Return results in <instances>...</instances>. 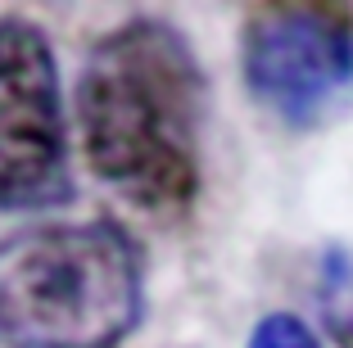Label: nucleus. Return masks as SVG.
Returning a JSON list of instances; mask_svg holds the SVG:
<instances>
[{
    "label": "nucleus",
    "instance_id": "nucleus-3",
    "mask_svg": "<svg viewBox=\"0 0 353 348\" xmlns=\"http://www.w3.org/2000/svg\"><path fill=\"white\" fill-rule=\"evenodd\" d=\"M240 77L281 132H331L353 113V14L344 5H259L240 28Z\"/></svg>",
    "mask_w": 353,
    "mask_h": 348
},
{
    "label": "nucleus",
    "instance_id": "nucleus-1",
    "mask_svg": "<svg viewBox=\"0 0 353 348\" xmlns=\"http://www.w3.org/2000/svg\"><path fill=\"white\" fill-rule=\"evenodd\" d=\"M73 104L86 163L118 199L159 217L199 199L208 77L176 23L136 14L109 28L77 72Z\"/></svg>",
    "mask_w": 353,
    "mask_h": 348
},
{
    "label": "nucleus",
    "instance_id": "nucleus-2",
    "mask_svg": "<svg viewBox=\"0 0 353 348\" xmlns=\"http://www.w3.org/2000/svg\"><path fill=\"white\" fill-rule=\"evenodd\" d=\"M145 321V258L118 222L0 236V348H123Z\"/></svg>",
    "mask_w": 353,
    "mask_h": 348
},
{
    "label": "nucleus",
    "instance_id": "nucleus-6",
    "mask_svg": "<svg viewBox=\"0 0 353 348\" xmlns=\"http://www.w3.org/2000/svg\"><path fill=\"white\" fill-rule=\"evenodd\" d=\"M245 348H322V335L299 317V312H263L245 335Z\"/></svg>",
    "mask_w": 353,
    "mask_h": 348
},
{
    "label": "nucleus",
    "instance_id": "nucleus-4",
    "mask_svg": "<svg viewBox=\"0 0 353 348\" xmlns=\"http://www.w3.org/2000/svg\"><path fill=\"white\" fill-rule=\"evenodd\" d=\"M73 199L59 54L41 23L0 14V208L46 213Z\"/></svg>",
    "mask_w": 353,
    "mask_h": 348
},
{
    "label": "nucleus",
    "instance_id": "nucleus-5",
    "mask_svg": "<svg viewBox=\"0 0 353 348\" xmlns=\"http://www.w3.org/2000/svg\"><path fill=\"white\" fill-rule=\"evenodd\" d=\"M317 307L340 348H353V249L331 245L317 258Z\"/></svg>",
    "mask_w": 353,
    "mask_h": 348
}]
</instances>
